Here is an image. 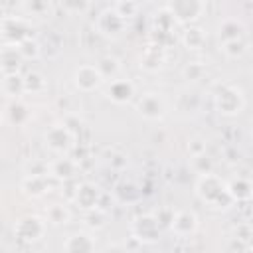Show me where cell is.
Wrapping results in <instances>:
<instances>
[{
	"label": "cell",
	"instance_id": "cell-8",
	"mask_svg": "<svg viewBox=\"0 0 253 253\" xmlns=\"http://www.w3.org/2000/svg\"><path fill=\"white\" fill-rule=\"evenodd\" d=\"M136 111H138L140 117H144L148 121H158L166 115V101L160 93L150 91V93H144V95L138 97Z\"/></svg>",
	"mask_w": 253,
	"mask_h": 253
},
{
	"label": "cell",
	"instance_id": "cell-1",
	"mask_svg": "<svg viewBox=\"0 0 253 253\" xmlns=\"http://www.w3.org/2000/svg\"><path fill=\"white\" fill-rule=\"evenodd\" d=\"M196 196L210 208H215V210H221V208H227L233 200L229 198V192H227V184L208 172V174H200L198 176V182H196Z\"/></svg>",
	"mask_w": 253,
	"mask_h": 253
},
{
	"label": "cell",
	"instance_id": "cell-10",
	"mask_svg": "<svg viewBox=\"0 0 253 253\" xmlns=\"http://www.w3.org/2000/svg\"><path fill=\"white\" fill-rule=\"evenodd\" d=\"M125 26H126V22L111 6L107 10H103L95 20V30L105 38H119L125 32Z\"/></svg>",
	"mask_w": 253,
	"mask_h": 253
},
{
	"label": "cell",
	"instance_id": "cell-24",
	"mask_svg": "<svg viewBox=\"0 0 253 253\" xmlns=\"http://www.w3.org/2000/svg\"><path fill=\"white\" fill-rule=\"evenodd\" d=\"M8 119H10L12 125H18V126L24 125V123H28V119H30V107L24 101H20V99L12 101L8 105Z\"/></svg>",
	"mask_w": 253,
	"mask_h": 253
},
{
	"label": "cell",
	"instance_id": "cell-2",
	"mask_svg": "<svg viewBox=\"0 0 253 253\" xmlns=\"http://www.w3.org/2000/svg\"><path fill=\"white\" fill-rule=\"evenodd\" d=\"M213 107L223 117H235L245 107V95L231 83H221L213 91Z\"/></svg>",
	"mask_w": 253,
	"mask_h": 253
},
{
	"label": "cell",
	"instance_id": "cell-16",
	"mask_svg": "<svg viewBox=\"0 0 253 253\" xmlns=\"http://www.w3.org/2000/svg\"><path fill=\"white\" fill-rule=\"evenodd\" d=\"M22 61H24V57H22L18 45H2L0 47V69L4 75L18 73Z\"/></svg>",
	"mask_w": 253,
	"mask_h": 253
},
{
	"label": "cell",
	"instance_id": "cell-11",
	"mask_svg": "<svg viewBox=\"0 0 253 253\" xmlns=\"http://www.w3.org/2000/svg\"><path fill=\"white\" fill-rule=\"evenodd\" d=\"M130 233L134 239L142 243H156L160 239V225L154 219V215H140L132 221Z\"/></svg>",
	"mask_w": 253,
	"mask_h": 253
},
{
	"label": "cell",
	"instance_id": "cell-6",
	"mask_svg": "<svg viewBox=\"0 0 253 253\" xmlns=\"http://www.w3.org/2000/svg\"><path fill=\"white\" fill-rule=\"evenodd\" d=\"M14 233L24 243H36L45 233V221L42 217H38V215H24V217H20L16 221Z\"/></svg>",
	"mask_w": 253,
	"mask_h": 253
},
{
	"label": "cell",
	"instance_id": "cell-21",
	"mask_svg": "<svg viewBox=\"0 0 253 253\" xmlns=\"http://www.w3.org/2000/svg\"><path fill=\"white\" fill-rule=\"evenodd\" d=\"M164 49L162 47H158V45H148L146 47V51H144V55L140 57V67H144V69H148V71H156V69H160L162 67V63H164Z\"/></svg>",
	"mask_w": 253,
	"mask_h": 253
},
{
	"label": "cell",
	"instance_id": "cell-9",
	"mask_svg": "<svg viewBox=\"0 0 253 253\" xmlns=\"http://www.w3.org/2000/svg\"><path fill=\"white\" fill-rule=\"evenodd\" d=\"M99 200H101V190H99V186H95L93 182H79V184H75L71 202H73L79 210H83V211L97 210V208H99Z\"/></svg>",
	"mask_w": 253,
	"mask_h": 253
},
{
	"label": "cell",
	"instance_id": "cell-25",
	"mask_svg": "<svg viewBox=\"0 0 253 253\" xmlns=\"http://www.w3.org/2000/svg\"><path fill=\"white\" fill-rule=\"evenodd\" d=\"M2 91L8 95V97H20L24 93V77H20L18 73H12V75H4L2 77Z\"/></svg>",
	"mask_w": 253,
	"mask_h": 253
},
{
	"label": "cell",
	"instance_id": "cell-23",
	"mask_svg": "<svg viewBox=\"0 0 253 253\" xmlns=\"http://www.w3.org/2000/svg\"><path fill=\"white\" fill-rule=\"evenodd\" d=\"M227 192L233 202H247L251 198V184L245 178H237L227 184Z\"/></svg>",
	"mask_w": 253,
	"mask_h": 253
},
{
	"label": "cell",
	"instance_id": "cell-31",
	"mask_svg": "<svg viewBox=\"0 0 253 253\" xmlns=\"http://www.w3.org/2000/svg\"><path fill=\"white\" fill-rule=\"evenodd\" d=\"M18 49H20V53H22L24 59H38V57H40V51H42L40 43H38L36 40H32V38L26 40L24 43H20Z\"/></svg>",
	"mask_w": 253,
	"mask_h": 253
},
{
	"label": "cell",
	"instance_id": "cell-22",
	"mask_svg": "<svg viewBox=\"0 0 253 253\" xmlns=\"http://www.w3.org/2000/svg\"><path fill=\"white\" fill-rule=\"evenodd\" d=\"M71 219V211L65 204H51L45 210V221L51 225H67Z\"/></svg>",
	"mask_w": 253,
	"mask_h": 253
},
{
	"label": "cell",
	"instance_id": "cell-28",
	"mask_svg": "<svg viewBox=\"0 0 253 253\" xmlns=\"http://www.w3.org/2000/svg\"><path fill=\"white\" fill-rule=\"evenodd\" d=\"M45 85H47L45 77L38 71H30L24 77V93H42L45 89Z\"/></svg>",
	"mask_w": 253,
	"mask_h": 253
},
{
	"label": "cell",
	"instance_id": "cell-17",
	"mask_svg": "<svg viewBox=\"0 0 253 253\" xmlns=\"http://www.w3.org/2000/svg\"><path fill=\"white\" fill-rule=\"evenodd\" d=\"M47 166H49V176H53L57 180H69V178H73L77 174V168H79V164L75 160H71L69 156H59V158L51 160Z\"/></svg>",
	"mask_w": 253,
	"mask_h": 253
},
{
	"label": "cell",
	"instance_id": "cell-26",
	"mask_svg": "<svg viewBox=\"0 0 253 253\" xmlns=\"http://www.w3.org/2000/svg\"><path fill=\"white\" fill-rule=\"evenodd\" d=\"M97 69H99V73L103 75V79H111V81H113V79L117 77V73L121 71V63H119V59H115L113 55H105V57L99 59Z\"/></svg>",
	"mask_w": 253,
	"mask_h": 253
},
{
	"label": "cell",
	"instance_id": "cell-27",
	"mask_svg": "<svg viewBox=\"0 0 253 253\" xmlns=\"http://www.w3.org/2000/svg\"><path fill=\"white\" fill-rule=\"evenodd\" d=\"M20 8H22L24 16H38V18H43V16L51 14L53 4H49V2H24V4H20Z\"/></svg>",
	"mask_w": 253,
	"mask_h": 253
},
{
	"label": "cell",
	"instance_id": "cell-3",
	"mask_svg": "<svg viewBox=\"0 0 253 253\" xmlns=\"http://www.w3.org/2000/svg\"><path fill=\"white\" fill-rule=\"evenodd\" d=\"M0 36L4 45H20L30 40V24L24 16H6L0 22Z\"/></svg>",
	"mask_w": 253,
	"mask_h": 253
},
{
	"label": "cell",
	"instance_id": "cell-30",
	"mask_svg": "<svg viewBox=\"0 0 253 253\" xmlns=\"http://www.w3.org/2000/svg\"><path fill=\"white\" fill-rule=\"evenodd\" d=\"M125 22H126V18H132V16H136V12H138V4L136 2H115L113 6H111Z\"/></svg>",
	"mask_w": 253,
	"mask_h": 253
},
{
	"label": "cell",
	"instance_id": "cell-4",
	"mask_svg": "<svg viewBox=\"0 0 253 253\" xmlns=\"http://www.w3.org/2000/svg\"><path fill=\"white\" fill-rule=\"evenodd\" d=\"M164 8L170 12L176 24H190L204 14L206 4L200 0H174V2H168Z\"/></svg>",
	"mask_w": 253,
	"mask_h": 253
},
{
	"label": "cell",
	"instance_id": "cell-19",
	"mask_svg": "<svg viewBox=\"0 0 253 253\" xmlns=\"http://www.w3.org/2000/svg\"><path fill=\"white\" fill-rule=\"evenodd\" d=\"M206 32L200 28V26H188L184 32H182V36H180V42H182V45L186 47V49H190V51H198V49H202L204 45H206Z\"/></svg>",
	"mask_w": 253,
	"mask_h": 253
},
{
	"label": "cell",
	"instance_id": "cell-15",
	"mask_svg": "<svg viewBox=\"0 0 253 253\" xmlns=\"http://www.w3.org/2000/svg\"><path fill=\"white\" fill-rule=\"evenodd\" d=\"M107 97L113 101V103H117V105H125V103H128L130 99H132V95H134V85L128 81V79H113L111 83H109V87H107Z\"/></svg>",
	"mask_w": 253,
	"mask_h": 253
},
{
	"label": "cell",
	"instance_id": "cell-34",
	"mask_svg": "<svg viewBox=\"0 0 253 253\" xmlns=\"http://www.w3.org/2000/svg\"><path fill=\"white\" fill-rule=\"evenodd\" d=\"M0 125H2V111H0Z\"/></svg>",
	"mask_w": 253,
	"mask_h": 253
},
{
	"label": "cell",
	"instance_id": "cell-14",
	"mask_svg": "<svg viewBox=\"0 0 253 253\" xmlns=\"http://www.w3.org/2000/svg\"><path fill=\"white\" fill-rule=\"evenodd\" d=\"M245 36H247V28L237 18H223L217 24V40H219V45L225 43V42H233V40L245 38Z\"/></svg>",
	"mask_w": 253,
	"mask_h": 253
},
{
	"label": "cell",
	"instance_id": "cell-32",
	"mask_svg": "<svg viewBox=\"0 0 253 253\" xmlns=\"http://www.w3.org/2000/svg\"><path fill=\"white\" fill-rule=\"evenodd\" d=\"M26 176H49V166L42 160H30L26 164Z\"/></svg>",
	"mask_w": 253,
	"mask_h": 253
},
{
	"label": "cell",
	"instance_id": "cell-7",
	"mask_svg": "<svg viewBox=\"0 0 253 253\" xmlns=\"http://www.w3.org/2000/svg\"><path fill=\"white\" fill-rule=\"evenodd\" d=\"M73 83L75 87L81 91V93H93L97 91L105 79L103 75L99 73L97 65H91V63H85V65H79L75 71H73Z\"/></svg>",
	"mask_w": 253,
	"mask_h": 253
},
{
	"label": "cell",
	"instance_id": "cell-20",
	"mask_svg": "<svg viewBox=\"0 0 253 253\" xmlns=\"http://www.w3.org/2000/svg\"><path fill=\"white\" fill-rule=\"evenodd\" d=\"M219 49L229 59H241L249 51V36L239 38V40H233V42H225V43L219 45Z\"/></svg>",
	"mask_w": 253,
	"mask_h": 253
},
{
	"label": "cell",
	"instance_id": "cell-33",
	"mask_svg": "<svg viewBox=\"0 0 253 253\" xmlns=\"http://www.w3.org/2000/svg\"><path fill=\"white\" fill-rule=\"evenodd\" d=\"M91 4H63V10H89Z\"/></svg>",
	"mask_w": 253,
	"mask_h": 253
},
{
	"label": "cell",
	"instance_id": "cell-29",
	"mask_svg": "<svg viewBox=\"0 0 253 253\" xmlns=\"http://www.w3.org/2000/svg\"><path fill=\"white\" fill-rule=\"evenodd\" d=\"M182 73H184V77H186L188 81H200V79L204 77V73H206V65L200 63V61H188V63L184 65Z\"/></svg>",
	"mask_w": 253,
	"mask_h": 253
},
{
	"label": "cell",
	"instance_id": "cell-12",
	"mask_svg": "<svg viewBox=\"0 0 253 253\" xmlns=\"http://www.w3.org/2000/svg\"><path fill=\"white\" fill-rule=\"evenodd\" d=\"M198 215L190 210H182V211H176L170 219V229L172 233H176L178 237H190L198 231Z\"/></svg>",
	"mask_w": 253,
	"mask_h": 253
},
{
	"label": "cell",
	"instance_id": "cell-18",
	"mask_svg": "<svg viewBox=\"0 0 253 253\" xmlns=\"http://www.w3.org/2000/svg\"><path fill=\"white\" fill-rule=\"evenodd\" d=\"M49 176H24L22 178V192L30 198H42L45 192H49Z\"/></svg>",
	"mask_w": 253,
	"mask_h": 253
},
{
	"label": "cell",
	"instance_id": "cell-13",
	"mask_svg": "<svg viewBox=\"0 0 253 253\" xmlns=\"http://www.w3.org/2000/svg\"><path fill=\"white\" fill-rule=\"evenodd\" d=\"M65 253H95V237L85 231H73L63 241Z\"/></svg>",
	"mask_w": 253,
	"mask_h": 253
},
{
	"label": "cell",
	"instance_id": "cell-5",
	"mask_svg": "<svg viewBox=\"0 0 253 253\" xmlns=\"http://www.w3.org/2000/svg\"><path fill=\"white\" fill-rule=\"evenodd\" d=\"M43 142L45 146L59 156H65L69 152V148L73 146V132L65 126V125H53L45 130L43 134Z\"/></svg>",
	"mask_w": 253,
	"mask_h": 253
}]
</instances>
